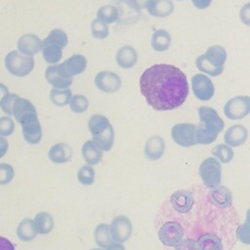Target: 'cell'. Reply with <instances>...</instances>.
I'll list each match as a JSON object with an SVG mask.
<instances>
[{
  "instance_id": "ac0fdd59",
  "label": "cell",
  "mask_w": 250,
  "mask_h": 250,
  "mask_svg": "<svg viewBox=\"0 0 250 250\" xmlns=\"http://www.w3.org/2000/svg\"><path fill=\"white\" fill-rule=\"evenodd\" d=\"M248 139V129L242 124H233L224 134V141L231 147L242 146Z\"/></svg>"
},
{
  "instance_id": "8992f818",
  "label": "cell",
  "mask_w": 250,
  "mask_h": 250,
  "mask_svg": "<svg viewBox=\"0 0 250 250\" xmlns=\"http://www.w3.org/2000/svg\"><path fill=\"white\" fill-rule=\"evenodd\" d=\"M198 174L204 186L213 189L220 186L222 181V165L215 157L205 158L199 165Z\"/></svg>"
},
{
  "instance_id": "ab89813d",
  "label": "cell",
  "mask_w": 250,
  "mask_h": 250,
  "mask_svg": "<svg viewBox=\"0 0 250 250\" xmlns=\"http://www.w3.org/2000/svg\"><path fill=\"white\" fill-rule=\"evenodd\" d=\"M15 176L14 168L7 163L0 164V185L9 184Z\"/></svg>"
},
{
  "instance_id": "bcb514c9",
  "label": "cell",
  "mask_w": 250,
  "mask_h": 250,
  "mask_svg": "<svg viewBox=\"0 0 250 250\" xmlns=\"http://www.w3.org/2000/svg\"><path fill=\"white\" fill-rule=\"evenodd\" d=\"M150 0H131L133 6L137 9H144V8H146L148 2Z\"/></svg>"
},
{
  "instance_id": "ee69618b",
  "label": "cell",
  "mask_w": 250,
  "mask_h": 250,
  "mask_svg": "<svg viewBox=\"0 0 250 250\" xmlns=\"http://www.w3.org/2000/svg\"><path fill=\"white\" fill-rule=\"evenodd\" d=\"M191 2L195 8L199 10H204L211 5L212 0H191Z\"/></svg>"
},
{
  "instance_id": "1f68e13d",
  "label": "cell",
  "mask_w": 250,
  "mask_h": 250,
  "mask_svg": "<svg viewBox=\"0 0 250 250\" xmlns=\"http://www.w3.org/2000/svg\"><path fill=\"white\" fill-rule=\"evenodd\" d=\"M72 98V93L69 89H52L50 91V100L52 104L58 106L69 104Z\"/></svg>"
},
{
  "instance_id": "7a4b0ae2",
  "label": "cell",
  "mask_w": 250,
  "mask_h": 250,
  "mask_svg": "<svg viewBox=\"0 0 250 250\" xmlns=\"http://www.w3.org/2000/svg\"><path fill=\"white\" fill-rule=\"evenodd\" d=\"M88 128L94 143L103 150L108 151L114 144L115 133L109 120L102 114H93L88 120Z\"/></svg>"
},
{
  "instance_id": "8d00e7d4",
  "label": "cell",
  "mask_w": 250,
  "mask_h": 250,
  "mask_svg": "<svg viewBox=\"0 0 250 250\" xmlns=\"http://www.w3.org/2000/svg\"><path fill=\"white\" fill-rule=\"evenodd\" d=\"M91 33L96 39H105L108 36V26L99 20H94L91 23Z\"/></svg>"
},
{
  "instance_id": "d6a6232c",
  "label": "cell",
  "mask_w": 250,
  "mask_h": 250,
  "mask_svg": "<svg viewBox=\"0 0 250 250\" xmlns=\"http://www.w3.org/2000/svg\"><path fill=\"white\" fill-rule=\"evenodd\" d=\"M212 155L218 159L221 163L227 164L230 162L233 159L234 152L231 146H229L227 144H220L213 147L212 149Z\"/></svg>"
},
{
  "instance_id": "5bb4252c",
  "label": "cell",
  "mask_w": 250,
  "mask_h": 250,
  "mask_svg": "<svg viewBox=\"0 0 250 250\" xmlns=\"http://www.w3.org/2000/svg\"><path fill=\"white\" fill-rule=\"evenodd\" d=\"M193 193L188 189H179L170 196L169 203L172 209L179 214H187L192 210L194 206Z\"/></svg>"
},
{
  "instance_id": "60d3db41",
  "label": "cell",
  "mask_w": 250,
  "mask_h": 250,
  "mask_svg": "<svg viewBox=\"0 0 250 250\" xmlns=\"http://www.w3.org/2000/svg\"><path fill=\"white\" fill-rule=\"evenodd\" d=\"M15 130L14 120L9 116H2L0 118V135L2 137L11 136Z\"/></svg>"
},
{
  "instance_id": "30bf717a",
  "label": "cell",
  "mask_w": 250,
  "mask_h": 250,
  "mask_svg": "<svg viewBox=\"0 0 250 250\" xmlns=\"http://www.w3.org/2000/svg\"><path fill=\"white\" fill-rule=\"evenodd\" d=\"M198 116L200 120V126L205 130L216 135H219L223 131L225 122L213 107L207 105L200 106L198 108Z\"/></svg>"
},
{
  "instance_id": "ffe728a7",
  "label": "cell",
  "mask_w": 250,
  "mask_h": 250,
  "mask_svg": "<svg viewBox=\"0 0 250 250\" xmlns=\"http://www.w3.org/2000/svg\"><path fill=\"white\" fill-rule=\"evenodd\" d=\"M209 197L211 203L221 209L228 208L232 203V193L225 186H219L211 189Z\"/></svg>"
},
{
  "instance_id": "2e32d148",
  "label": "cell",
  "mask_w": 250,
  "mask_h": 250,
  "mask_svg": "<svg viewBox=\"0 0 250 250\" xmlns=\"http://www.w3.org/2000/svg\"><path fill=\"white\" fill-rule=\"evenodd\" d=\"M45 78L56 89H68L73 81V77L66 75L60 64L48 66L45 70Z\"/></svg>"
},
{
  "instance_id": "603a6c76",
  "label": "cell",
  "mask_w": 250,
  "mask_h": 250,
  "mask_svg": "<svg viewBox=\"0 0 250 250\" xmlns=\"http://www.w3.org/2000/svg\"><path fill=\"white\" fill-rule=\"evenodd\" d=\"M148 14L155 18L169 17L174 11V4L171 0H150L146 6Z\"/></svg>"
},
{
  "instance_id": "52a82bcc",
  "label": "cell",
  "mask_w": 250,
  "mask_h": 250,
  "mask_svg": "<svg viewBox=\"0 0 250 250\" xmlns=\"http://www.w3.org/2000/svg\"><path fill=\"white\" fill-rule=\"evenodd\" d=\"M21 127L23 139L29 145H37L42 139V127L37 111H30L23 114L17 120Z\"/></svg>"
},
{
  "instance_id": "44dd1931",
  "label": "cell",
  "mask_w": 250,
  "mask_h": 250,
  "mask_svg": "<svg viewBox=\"0 0 250 250\" xmlns=\"http://www.w3.org/2000/svg\"><path fill=\"white\" fill-rule=\"evenodd\" d=\"M165 151L164 140L159 136H151L145 145V155L149 160H157L162 157Z\"/></svg>"
},
{
  "instance_id": "5b68a950",
  "label": "cell",
  "mask_w": 250,
  "mask_h": 250,
  "mask_svg": "<svg viewBox=\"0 0 250 250\" xmlns=\"http://www.w3.org/2000/svg\"><path fill=\"white\" fill-rule=\"evenodd\" d=\"M34 59L18 51H11L5 57L6 69L15 76L23 77L28 75L34 68Z\"/></svg>"
},
{
  "instance_id": "3957f363",
  "label": "cell",
  "mask_w": 250,
  "mask_h": 250,
  "mask_svg": "<svg viewBox=\"0 0 250 250\" xmlns=\"http://www.w3.org/2000/svg\"><path fill=\"white\" fill-rule=\"evenodd\" d=\"M227 61V51L221 45H212L206 52L200 55L195 64L198 70L210 76H219L224 71V66Z\"/></svg>"
},
{
  "instance_id": "d4e9b609",
  "label": "cell",
  "mask_w": 250,
  "mask_h": 250,
  "mask_svg": "<svg viewBox=\"0 0 250 250\" xmlns=\"http://www.w3.org/2000/svg\"><path fill=\"white\" fill-rule=\"evenodd\" d=\"M103 150L94 143L93 140L86 141L81 148V153L84 161L88 165H96L103 158Z\"/></svg>"
},
{
  "instance_id": "4dcf8cb0",
  "label": "cell",
  "mask_w": 250,
  "mask_h": 250,
  "mask_svg": "<svg viewBox=\"0 0 250 250\" xmlns=\"http://www.w3.org/2000/svg\"><path fill=\"white\" fill-rule=\"evenodd\" d=\"M119 18L120 14L118 9L112 5L102 6L97 12V20L106 24L118 21Z\"/></svg>"
},
{
  "instance_id": "d6986e66",
  "label": "cell",
  "mask_w": 250,
  "mask_h": 250,
  "mask_svg": "<svg viewBox=\"0 0 250 250\" xmlns=\"http://www.w3.org/2000/svg\"><path fill=\"white\" fill-rule=\"evenodd\" d=\"M60 66L66 75L73 77L74 75L84 72L87 67V60L80 54H74L66 59L63 62L60 63Z\"/></svg>"
},
{
  "instance_id": "681fc988",
  "label": "cell",
  "mask_w": 250,
  "mask_h": 250,
  "mask_svg": "<svg viewBox=\"0 0 250 250\" xmlns=\"http://www.w3.org/2000/svg\"><path fill=\"white\" fill-rule=\"evenodd\" d=\"M91 250H103V248H94V249H91Z\"/></svg>"
},
{
  "instance_id": "f1b7e54d",
  "label": "cell",
  "mask_w": 250,
  "mask_h": 250,
  "mask_svg": "<svg viewBox=\"0 0 250 250\" xmlns=\"http://www.w3.org/2000/svg\"><path fill=\"white\" fill-rule=\"evenodd\" d=\"M34 227L38 234H48L54 228V219L47 212H39L33 219Z\"/></svg>"
},
{
  "instance_id": "6da1fadb",
  "label": "cell",
  "mask_w": 250,
  "mask_h": 250,
  "mask_svg": "<svg viewBox=\"0 0 250 250\" xmlns=\"http://www.w3.org/2000/svg\"><path fill=\"white\" fill-rule=\"evenodd\" d=\"M140 91L153 109L167 111L179 107L186 102L188 82L179 67L158 63L143 72L140 78Z\"/></svg>"
},
{
  "instance_id": "277c9868",
  "label": "cell",
  "mask_w": 250,
  "mask_h": 250,
  "mask_svg": "<svg viewBox=\"0 0 250 250\" xmlns=\"http://www.w3.org/2000/svg\"><path fill=\"white\" fill-rule=\"evenodd\" d=\"M67 44V36L64 31L55 28L50 31L43 40L42 56L48 63L56 64L62 59V50Z\"/></svg>"
},
{
  "instance_id": "e0dca14e",
  "label": "cell",
  "mask_w": 250,
  "mask_h": 250,
  "mask_svg": "<svg viewBox=\"0 0 250 250\" xmlns=\"http://www.w3.org/2000/svg\"><path fill=\"white\" fill-rule=\"evenodd\" d=\"M17 46L20 53L32 57L42 50L43 41H41L39 37L34 34L26 33L19 38Z\"/></svg>"
},
{
  "instance_id": "7402d4cb",
  "label": "cell",
  "mask_w": 250,
  "mask_h": 250,
  "mask_svg": "<svg viewBox=\"0 0 250 250\" xmlns=\"http://www.w3.org/2000/svg\"><path fill=\"white\" fill-rule=\"evenodd\" d=\"M72 157L71 147L62 143L53 145L48 151V158L55 164H63L68 162Z\"/></svg>"
},
{
  "instance_id": "8fae6325",
  "label": "cell",
  "mask_w": 250,
  "mask_h": 250,
  "mask_svg": "<svg viewBox=\"0 0 250 250\" xmlns=\"http://www.w3.org/2000/svg\"><path fill=\"white\" fill-rule=\"evenodd\" d=\"M196 127L191 123H178L172 127L171 137L177 145L183 147L192 146L196 145Z\"/></svg>"
},
{
  "instance_id": "f907efd6",
  "label": "cell",
  "mask_w": 250,
  "mask_h": 250,
  "mask_svg": "<svg viewBox=\"0 0 250 250\" xmlns=\"http://www.w3.org/2000/svg\"><path fill=\"white\" fill-rule=\"evenodd\" d=\"M179 1H180V0H179Z\"/></svg>"
},
{
  "instance_id": "7dc6e473",
  "label": "cell",
  "mask_w": 250,
  "mask_h": 250,
  "mask_svg": "<svg viewBox=\"0 0 250 250\" xmlns=\"http://www.w3.org/2000/svg\"><path fill=\"white\" fill-rule=\"evenodd\" d=\"M0 146H1V157H3L6 153V151H7V148H8V143L4 139V137L0 138Z\"/></svg>"
},
{
  "instance_id": "c3c4849f",
  "label": "cell",
  "mask_w": 250,
  "mask_h": 250,
  "mask_svg": "<svg viewBox=\"0 0 250 250\" xmlns=\"http://www.w3.org/2000/svg\"><path fill=\"white\" fill-rule=\"evenodd\" d=\"M105 250H125V248H124V246L122 245V243L112 242Z\"/></svg>"
},
{
  "instance_id": "f6af8a7d",
  "label": "cell",
  "mask_w": 250,
  "mask_h": 250,
  "mask_svg": "<svg viewBox=\"0 0 250 250\" xmlns=\"http://www.w3.org/2000/svg\"><path fill=\"white\" fill-rule=\"evenodd\" d=\"M0 250H15L14 244L5 237L0 238Z\"/></svg>"
},
{
  "instance_id": "d590c367",
  "label": "cell",
  "mask_w": 250,
  "mask_h": 250,
  "mask_svg": "<svg viewBox=\"0 0 250 250\" xmlns=\"http://www.w3.org/2000/svg\"><path fill=\"white\" fill-rule=\"evenodd\" d=\"M88 106H89V101L85 96L83 95L72 96L69 103V108L72 112L83 113L87 110Z\"/></svg>"
},
{
  "instance_id": "7bdbcfd3",
  "label": "cell",
  "mask_w": 250,
  "mask_h": 250,
  "mask_svg": "<svg viewBox=\"0 0 250 250\" xmlns=\"http://www.w3.org/2000/svg\"><path fill=\"white\" fill-rule=\"evenodd\" d=\"M239 19L243 24L250 26V2L241 7L239 11Z\"/></svg>"
},
{
  "instance_id": "b9f144b4",
  "label": "cell",
  "mask_w": 250,
  "mask_h": 250,
  "mask_svg": "<svg viewBox=\"0 0 250 250\" xmlns=\"http://www.w3.org/2000/svg\"><path fill=\"white\" fill-rule=\"evenodd\" d=\"M175 250H197L196 240L190 237L184 238L178 245L175 246Z\"/></svg>"
},
{
  "instance_id": "74e56055",
  "label": "cell",
  "mask_w": 250,
  "mask_h": 250,
  "mask_svg": "<svg viewBox=\"0 0 250 250\" xmlns=\"http://www.w3.org/2000/svg\"><path fill=\"white\" fill-rule=\"evenodd\" d=\"M218 138V135L211 133L207 130H205L203 127L200 125L196 127V133H195V140H196V145H210L213 142H215Z\"/></svg>"
},
{
  "instance_id": "4fadbf2b",
  "label": "cell",
  "mask_w": 250,
  "mask_h": 250,
  "mask_svg": "<svg viewBox=\"0 0 250 250\" xmlns=\"http://www.w3.org/2000/svg\"><path fill=\"white\" fill-rule=\"evenodd\" d=\"M132 231V223L127 216H117L110 224V233L114 242H126L131 237Z\"/></svg>"
},
{
  "instance_id": "ba28073f",
  "label": "cell",
  "mask_w": 250,
  "mask_h": 250,
  "mask_svg": "<svg viewBox=\"0 0 250 250\" xmlns=\"http://www.w3.org/2000/svg\"><path fill=\"white\" fill-rule=\"evenodd\" d=\"M158 239L168 247H175L183 239L185 235L182 224L176 220L165 222L158 229Z\"/></svg>"
},
{
  "instance_id": "e575fe53",
  "label": "cell",
  "mask_w": 250,
  "mask_h": 250,
  "mask_svg": "<svg viewBox=\"0 0 250 250\" xmlns=\"http://www.w3.org/2000/svg\"><path fill=\"white\" fill-rule=\"evenodd\" d=\"M76 177L80 184L84 186H91L95 182L96 173L91 165H84L78 170Z\"/></svg>"
},
{
  "instance_id": "484cf974",
  "label": "cell",
  "mask_w": 250,
  "mask_h": 250,
  "mask_svg": "<svg viewBox=\"0 0 250 250\" xmlns=\"http://www.w3.org/2000/svg\"><path fill=\"white\" fill-rule=\"evenodd\" d=\"M197 250H223L222 239L215 233L205 232L196 239Z\"/></svg>"
},
{
  "instance_id": "9a60e30c",
  "label": "cell",
  "mask_w": 250,
  "mask_h": 250,
  "mask_svg": "<svg viewBox=\"0 0 250 250\" xmlns=\"http://www.w3.org/2000/svg\"><path fill=\"white\" fill-rule=\"evenodd\" d=\"M95 85L102 92L112 94L120 89L121 79L116 73L104 70L97 73L95 77Z\"/></svg>"
},
{
  "instance_id": "7c38bea8",
  "label": "cell",
  "mask_w": 250,
  "mask_h": 250,
  "mask_svg": "<svg viewBox=\"0 0 250 250\" xmlns=\"http://www.w3.org/2000/svg\"><path fill=\"white\" fill-rule=\"evenodd\" d=\"M191 89L193 95L202 102L211 100L215 94V86L212 80L201 73H196L191 77Z\"/></svg>"
},
{
  "instance_id": "cb8c5ba5",
  "label": "cell",
  "mask_w": 250,
  "mask_h": 250,
  "mask_svg": "<svg viewBox=\"0 0 250 250\" xmlns=\"http://www.w3.org/2000/svg\"><path fill=\"white\" fill-rule=\"evenodd\" d=\"M115 60L120 67L131 68L137 63L138 53L132 46L126 45L118 49Z\"/></svg>"
},
{
  "instance_id": "9c48e42d",
  "label": "cell",
  "mask_w": 250,
  "mask_h": 250,
  "mask_svg": "<svg viewBox=\"0 0 250 250\" xmlns=\"http://www.w3.org/2000/svg\"><path fill=\"white\" fill-rule=\"evenodd\" d=\"M250 113V97L236 96L229 99L224 105V114L230 120L243 119Z\"/></svg>"
},
{
  "instance_id": "4316f807",
  "label": "cell",
  "mask_w": 250,
  "mask_h": 250,
  "mask_svg": "<svg viewBox=\"0 0 250 250\" xmlns=\"http://www.w3.org/2000/svg\"><path fill=\"white\" fill-rule=\"evenodd\" d=\"M36 234L38 233L35 229L33 220L29 218H24L19 223L17 227V235L21 241H31L36 237Z\"/></svg>"
},
{
  "instance_id": "f546056e",
  "label": "cell",
  "mask_w": 250,
  "mask_h": 250,
  "mask_svg": "<svg viewBox=\"0 0 250 250\" xmlns=\"http://www.w3.org/2000/svg\"><path fill=\"white\" fill-rule=\"evenodd\" d=\"M171 45V35L165 29H157L151 36V47L157 52H164Z\"/></svg>"
},
{
  "instance_id": "83f0119b",
  "label": "cell",
  "mask_w": 250,
  "mask_h": 250,
  "mask_svg": "<svg viewBox=\"0 0 250 250\" xmlns=\"http://www.w3.org/2000/svg\"><path fill=\"white\" fill-rule=\"evenodd\" d=\"M94 239L100 248H107L113 241L110 233V226L107 224H99L94 230Z\"/></svg>"
},
{
  "instance_id": "836d02e7",
  "label": "cell",
  "mask_w": 250,
  "mask_h": 250,
  "mask_svg": "<svg viewBox=\"0 0 250 250\" xmlns=\"http://www.w3.org/2000/svg\"><path fill=\"white\" fill-rule=\"evenodd\" d=\"M235 235L241 243L250 245V208L246 211L245 221L237 227Z\"/></svg>"
},
{
  "instance_id": "f35d334b",
  "label": "cell",
  "mask_w": 250,
  "mask_h": 250,
  "mask_svg": "<svg viewBox=\"0 0 250 250\" xmlns=\"http://www.w3.org/2000/svg\"><path fill=\"white\" fill-rule=\"evenodd\" d=\"M18 97L19 96L17 94L9 93L8 91L6 93H3V96L0 101V106L4 113L8 115H13V104Z\"/></svg>"
}]
</instances>
